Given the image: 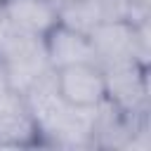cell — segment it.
Wrapping results in <instances>:
<instances>
[{
	"label": "cell",
	"instance_id": "obj_1",
	"mask_svg": "<svg viewBox=\"0 0 151 151\" xmlns=\"http://www.w3.org/2000/svg\"><path fill=\"white\" fill-rule=\"evenodd\" d=\"M57 94L76 111H94L106 101V73L97 61H80L52 71Z\"/></svg>",
	"mask_w": 151,
	"mask_h": 151
},
{
	"label": "cell",
	"instance_id": "obj_2",
	"mask_svg": "<svg viewBox=\"0 0 151 151\" xmlns=\"http://www.w3.org/2000/svg\"><path fill=\"white\" fill-rule=\"evenodd\" d=\"M42 132L26 99V92L12 87L0 97V149L40 144Z\"/></svg>",
	"mask_w": 151,
	"mask_h": 151
},
{
	"label": "cell",
	"instance_id": "obj_3",
	"mask_svg": "<svg viewBox=\"0 0 151 151\" xmlns=\"http://www.w3.org/2000/svg\"><path fill=\"white\" fill-rule=\"evenodd\" d=\"M40 50H42L45 64L52 71L71 64H80V61H97L90 35L68 26L61 19L40 38Z\"/></svg>",
	"mask_w": 151,
	"mask_h": 151
},
{
	"label": "cell",
	"instance_id": "obj_4",
	"mask_svg": "<svg viewBox=\"0 0 151 151\" xmlns=\"http://www.w3.org/2000/svg\"><path fill=\"white\" fill-rule=\"evenodd\" d=\"M0 19L17 33L40 40L59 21L54 0H0Z\"/></svg>",
	"mask_w": 151,
	"mask_h": 151
},
{
	"label": "cell",
	"instance_id": "obj_5",
	"mask_svg": "<svg viewBox=\"0 0 151 151\" xmlns=\"http://www.w3.org/2000/svg\"><path fill=\"white\" fill-rule=\"evenodd\" d=\"M12 87H14V80H12L9 64H7V59L0 54V97H2L5 92H9Z\"/></svg>",
	"mask_w": 151,
	"mask_h": 151
}]
</instances>
